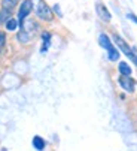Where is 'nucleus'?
Masks as SVG:
<instances>
[{"instance_id":"1","label":"nucleus","mask_w":137,"mask_h":151,"mask_svg":"<svg viewBox=\"0 0 137 151\" xmlns=\"http://www.w3.org/2000/svg\"><path fill=\"white\" fill-rule=\"evenodd\" d=\"M113 40H115V44L119 47V50H121V51H122V52H124V54H125V55L130 58V60H133V61L137 64V54H136V52H134V51H133V50L128 47L127 42H125L122 37H119L118 35L113 36Z\"/></svg>"},{"instance_id":"2","label":"nucleus","mask_w":137,"mask_h":151,"mask_svg":"<svg viewBox=\"0 0 137 151\" xmlns=\"http://www.w3.org/2000/svg\"><path fill=\"white\" fill-rule=\"evenodd\" d=\"M36 15L42 21H51L52 19V9L45 3L43 0H39L37 6H36Z\"/></svg>"},{"instance_id":"3","label":"nucleus","mask_w":137,"mask_h":151,"mask_svg":"<svg viewBox=\"0 0 137 151\" xmlns=\"http://www.w3.org/2000/svg\"><path fill=\"white\" fill-rule=\"evenodd\" d=\"M31 11H33V2L31 0H24V2L21 3V6H19V11H18V21L19 23L24 21L30 15Z\"/></svg>"},{"instance_id":"4","label":"nucleus","mask_w":137,"mask_h":151,"mask_svg":"<svg viewBox=\"0 0 137 151\" xmlns=\"http://www.w3.org/2000/svg\"><path fill=\"white\" fill-rule=\"evenodd\" d=\"M119 85L128 93H133L134 91V79H131L130 76H125V75H121L119 78Z\"/></svg>"},{"instance_id":"5","label":"nucleus","mask_w":137,"mask_h":151,"mask_svg":"<svg viewBox=\"0 0 137 151\" xmlns=\"http://www.w3.org/2000/svg\"><path fill=\"white\" fill-rule=\"evenodd\" d=\"M97 14L104 19V21H110V14H109V11L104 8V5H101V3H97Z\"/></svg>"},{"instance_id":"6","label":"nucleus","mask_w":137,"mask_h":151,"mask_svg":"<svg viewBox=\"0 0 137 151\" xmlns=\"http://www.w3.org/2000/svg\"><path fill=\"white\" fill-rule=\"evenodd\" d=\"M98 42H100V45H101L104 50H109V48L112 47V42H110L109 36H107V35H104V33H101V35H100V37H98Z\"/></svg>"},{"instance_id":"7","label":"nucleus","mask_w":137,"mask_h":151,"mask_svg":"<svg viewBox=\"0 0 137 151\" xmlns=\"http://www.w3.org/2000/svg\"><path fill=\"white\" fill-rule=\"evenodd\" d=\"M119 72H121V75H125V76L131 75V68L128 66V63H125V61L119 63Z\"/></svg>"},{"instance_id":"8","label":"nucleus","mask_w":137,"mask_h":151,"mask_svg":"<svg viewBox=\"0 0 137 151\" xmlns=\"http://www.w3.org/2000/svg\"><path fill=\"white\" fill-rule=\"evenodd\" d=\"M5 24H6V29H8V30H16L18 26H19V21L15 19V18H9Z\"/></svg>"},{"instance_id":"9","label":"nucleus","mask_w":137,"mask_h":151,"mask_svg":"<svg viewBox=\"0 0 137 151\" xmlns=\"http://www.w3.org/2000/svg\"><path fill=\"white\" fill-rule=\"evenodd\" d=\"M33 145H34L36 150L42 151V150L45 148V141H43L40 136H34V138H33Z\"/></svg>"},{"instance_id":"10","label":"nucleus","mask_w":137,"mask_h":151,"mask_svg":"<svg viewBox=\"0 0 137 151\" xmlns=\"http://www.w3.org/2000/svg\"><path fill=\"white\" fill-rule=\"evenodd\" d=\"M11 12L12 11H9V9H0V24L2 23H6V21L11 18Z\"/></svg>"},{"instance_id":"11","label":"nucleus","mask_w":137,"mask_h":151,"mask_svg":"<svg viewBox=\"0 0 137 151\" xmlns=\"http://www.w3.org/2000/svg\"><path fill=\"white\" fill-rule=\"evenodd\" d=\"M30 39H31V35L27 33V32H24V30H21L18 33V40L21 42V44H26V42H29Z\"/></svg>"},{"instance_id":"12","label":"nucleus","mask_w":137,"mask_h":151,"mask_svg":"<svg viewBox=\"0 0 137 151\" xmlns=\"http://www.w3.org/2000/svg\"><path fill=\"white\" fill-rule=\"evenodd\" d=\"M16 5H18V0H2V6L9 11H12Z\"/></svg>"},{"instance_id":"13","label":"nucleus","mask_w":137,"mask_h":151,"mask_svg":"<svg viewBox=\"0 0 137 151\" xmlns=\"http://www.w3.org/2000/svg\"><path fill=\"white\" fill-rule=\"evenodd\" d=\"M107 52H109V58H110L112 61H116V60L119 58V52H118V50L113 47V45L107 50Z\"/></svg>"},{"instance_id":"14","label":"nucleus","mask_w":137,"mask_h":151,"mask_svg":"<svg viewBox=\"0 0 137 151\" xmlns=\"http://www.w3.org/2000/svg\"><path fill=\"white\" fill-rule=\"evenodd\" d=\"M42 37H43V50H42V51H46V48L49 47V39H51L49 32H43Z\"/></svg>"},{"instance_id":"15","label":"nucleus","mask_w":137,"mask_h":151,"mask_svg":"<svg viewBox=\"0 0 137 151\" xmlns=\"http://www.w3.org/2000/svg\"><path fill=\"white\" fill-rule=\"evenodd\" d=\"M5 44H6V35L3 32H0V50L5 47Z\"/></svg>"},{"instance_id":"16","label":"nucleus","mask_w":137,"mask_h":151,"mask_svg":"<svg viewBox=\"0 0 137 151\" xmlns=\"http://www.w3.org/2000/svg\"><path fill=\"white\" fill-rule=\"evenodd\" d=\"M128 17H130V18H131L133 21H134V23H137V17H136V15H133V14H130Z\"/></svg>"}]
</instances>
